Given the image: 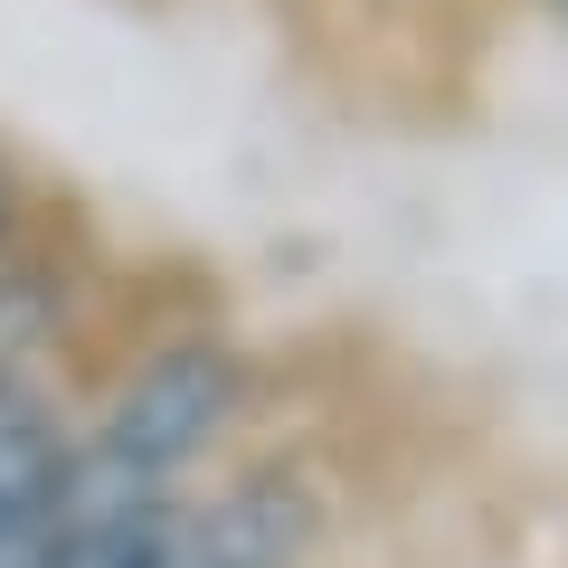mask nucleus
<instances>
[{
  "mask_svg": "<svg viewBox=\"0 0 568 568\" xmlns=\"http://www.w3.org/2000/svg\"><path fill=\"white\" fill-rule=\"evenodd\" d=\"M20 209H29V190H20V171H10V152H0V265L20 246Z\"/></svg>",
  "mask_w": 568,
  "mask_h": 568,
  "instance_id": "5",
  "label": "nucleus"
},
{
  "mask_svg": "<svg viewBox=\"0 0 568 568\" xmlns=\"http://www.w3.org/2000/svg\"><path fill=\"white\" fill-rule=\"evenodd\" d=\"M67 540V474L0 484V568H48Z\"/></svg>",
  "mask_w": 568,
  "mask_h": 568,
  "instance_id": "4",
  "label": "nucleus"
},
{
  "mask_svg": "<svg viewBox=\"0 0 568 568\" xmlns=\"http://www.w3.org/2000/svg\"><path fill=\"white\" fill-rule=\"evenodd\" d=\"M559 10H568V0H559Z\"/></svg>",
  "mask_w": 568,
  "mask_h": 568,
  "instance_id": "6",
  "label": "nucleus"
},
{
  "mask_svg": "<svg viewBox=\"0 0 568 568\" xmlns=\"http://www.w3.org/2000/svg\"><path fill=\"white\" fill-rule=\"evenodd\" d=\"M313 503L284 474H246L219 503H171L142 568H304Z\"/></svg>",
  "mask_w": 568,
  "mask_h": 568,
  "instance_id": "2",
  "label": "nucleus"
},
{
  "mask_svg": "<svg viewBox=\"0 0 568 568\" xmlns=\"http://www.w3.org/2000/svg\"><path fill=\"white\" fill-rule=\"evenodd\" d=\"M237 398H246L237 351H219V342H171V351H152V361L114 388V407L95 417L85 455L114 465V474H133V484H152V493H171V484H181V474L227 436Z\"/></svg>",
  "mask_w": 568,
  "mask_h": 568,
  "instance_id": "1",
  "label": "nucleus"
},
{
  "mask_svg": "<svg viewBox=\"0 0 568 568\" xmlns=\"http://www.w3.org/2000/svg\"><path fill=\"white\" fill-rule=\"evenodd\" d=\"M171 493L133 484V474L95 465V455H67V540L48 568H142L152 559V530H162Z\"/></svg>",
  "mask_w": 568,
  "mask_h": 568,
  "instance_id": "3",
  "label": "nucleus"
}]
</instances>
